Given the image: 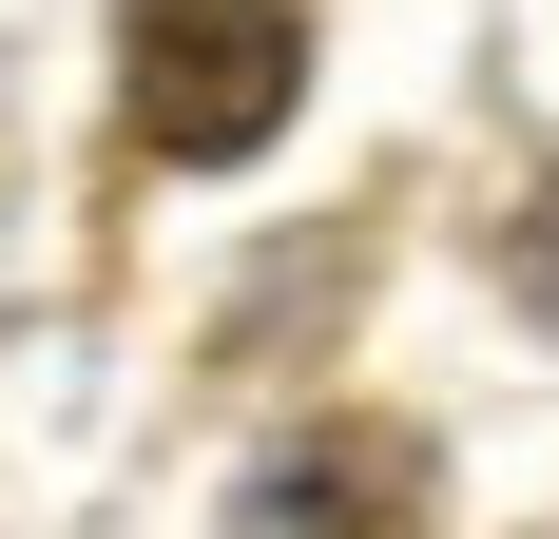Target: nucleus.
<instances>
[{"label": "nucleus", "mask_w": 559, "mask_h": 539, "mask_svg": "<svg viewBox=\"0 0 559 539\" xmlns=\"http://www.w3.org/2000/svg\"><path fill=\"white\" fill-rule=\"evenodd\" d=\"M116 77H135V135H155V155L231 173V155H271V135H289L309 20H289V0H135Z\"/></svg>", "instance_id": "nucleus-1"}]
</instances>
